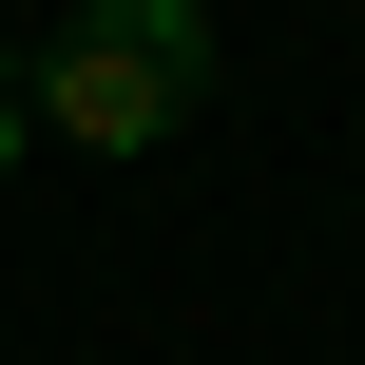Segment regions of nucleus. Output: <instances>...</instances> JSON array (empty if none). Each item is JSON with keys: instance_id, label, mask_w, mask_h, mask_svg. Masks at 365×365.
Wrapping results in <instances>:
<instances>
[{"instance_id": "f257e3e1", "label": "nucleus", "mask_w": 365, "mask_h": 365, "mask_svg": "<svg viewBox=\"0 0 365 365\" xmlns=\"http://www.w3.org/2000/svg\"><path fill=\"white\" fill-rule=\"evenodd\" d=\"M38 135L58 154H96V173H135L154 135H192V96H212V0H77L58 38H38Z\"/></svg>"}, {"instance_id": "f03ea898", "label": "nucleus", "mask_w": 365, "mask_h": 365, "mask_svg": "<svg viewBox=\"0 0 365 365\" xmlns=\"http://www.w3.org/2000/svg\"><path fill=\"white\" fill-rule=\"evenodd\" d=\"M19 154H38V96H19V77H0V173H19Z\"/></svg>"}]
</instances>
